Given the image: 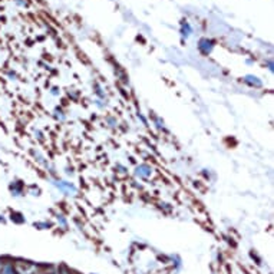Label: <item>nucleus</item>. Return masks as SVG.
<instances>
[{"label": "nucleus", "instance_id": "nucleus-1", "mask_svg": "<svg viewBox=\"0 0 274 274\" xmlns=\"http://www.w3.org/2000/svg\"><path fill=\"white\" fill-rule=\"evenodd\" d=\"M0 221H3V218H1V217H0Z\"/></svg>", "mask_w": 274, "mask_h": 274}]
</instances>
